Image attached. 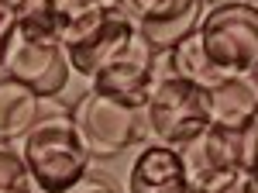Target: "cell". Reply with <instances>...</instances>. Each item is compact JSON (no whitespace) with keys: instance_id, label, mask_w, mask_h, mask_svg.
Here are the masks:
<instances>
[{"instance_id":"13","label":"cell","mask_w":258,"mask_h":193,"mask_svg":"<svg viewBox=\"0 0 258 193\" xmlns=\"http://www.w3.org/2000/svg\"><path fill=\"white\" fill-rule=\"evenodd\" d=\"M52 14H55V28H59L62 49H76L107 21V7H100L97 0H52Z\"/></svg>"},{"instance_id":"28","label":"cell","mask_w":258,"mask_h":193,"mask_svg":"<svg viewBox=\"0 0 258 193\" xmlns=\"http://www.w3.org/2000/svg\"><path fill=\"white\" fill-rule=\"evenodd\" d=\"M255 76H258V73H255Z\"/></svg>"},{"instance_id":"23","label":"cell","mask_w":258,"mask_h":193,"mask_svg":"<svg viewBox=\"0 0 258 193\" xmlns=\"http://www.w3.org/2000/svg\"><path fill=\"white\" fill-rule=\"evenodd\" d=\"M100 7H107V11H114V7H120V0H97Z\"/></svg>"},{"instance_id":"14","label":"cell","mask_w":258,"mask_h":193,"mask_svg":"<svg viewBox=\"0 0 258 193\" xmlns=\"http://www.w3.org/2000/svg\"><path fill=\"white\" fill-rule=\"evenodd\" d=\"M172 59H176V76L189 79V83H197L203 90H214L217 83H224V79L217 76V69L210 66L207 52H203L200 35H189L186 41H179L176 49H172Z\"/></svg>"},{"instance_id":"3","label":"cell","mask_w":258,"mask_h":193,"mask_svg":"<svg viewBox=\"0 0 258 193\" xmlns=\"http://www.w3.org/2000/svg\"><path fill=\"white\" fill-rule=\"evenodd\" d=\"M141 114L155 141L186 149L210 128V90L182 76H162L152 83Z\"/></svg>"},{"instance_id":"18","label":"cell","mask_w":258,"mask_h":193,"mask_svg":"<svg viewBox=\"0 0 258 193\" xmlns=\"http://www.w3.org/2000/svg\"><path fill=\"white\" fill-rule=\"evenodd\" d=\"M182 4H189V0H120V7H124V11H127L135 21L155 18V14H165V11L182 7Z\"/></svg>"},{"instance_id":"7","label":"cell","mask_w":258,"mask_h":193,"mask_svg":"<svg viewBox=\"0 0 258 193\" xmlns=\"http://www.w3.org/2000/svg\"><path fill=\"white\" fill-rule=\"evenodd\" d=\"M127 193H193L186 159L172 145H145L127 173Z\"/></svg>"},{"instance_id":"1","label":"cell","mask_w":258,"mask_h":193,"mask_svg":"<svg viewBox=\"0 0 258 193\" xmlns=\"http://www.w3.org/2000/svg\"><path fill=\"white\" fill-rule=\"evenodd\" d=\"M31 183L45 193H69L86 179L93 155L86 152L73 114H41L38 124L18 141Z\"/></svg>"},{"instance_id":"15","label":"cell","mask_w":258,"mask_h":193,"mask_svg":"<svg viewBox=\"0 0 258 193\" xmlns=\"http://www.w3.org/2000/svg\"><path fill=\"white\" fill-rule=\"evenodd\" d=\"M18 35L28 41H41V45H62L59 28H55V14H52V0H24L21 4Z\"/></svg>"},{"instance_id":"8","label":"cell","mask_w":258,"mask_h":193,"mask_svg":"<svg viewBox=\"0 0 258 193\" xmlns=\"http://www.w3.org/2000/svg\"><path fill=\"white\" fill-rule=\"evenodd\" d=\"M135 35H138L135 18H131L124 7H114V11L107 14V21H103V24H100L83 45H76V49L66 52V56H69V66H73V73L83 76V79H93L110 59H117L120 52L135 41Z\"/></svg>"},{"instance_id":"26","label":"cell","mask_w":258,"mask_h":193,"mask_svg":"<svg viewBox=\"0 0 258 193\" xmlns=\"http://www.w3.org/2000/svg\"><path fill=\"white\" fill-rule=\"evenodd\" d=\"M255 193H258V179H255Z\"/></svg>"},{"instance_id":"17","label":"cell","mask_w":258,"mask_h":193,"mask_svg":"<svg viewBox=\"0 0 258 193\" xmlns=\"http://www.w3.org/2000/svg\"><path fill=\"white\" fill-rule=\"evenodd\" d=\"M0 190H31V176L14 141H0Z\"/></svg>"},{"instance_id":"16","label":"cell","mask_w":258,"mask_h":193,"mask_svg":"<svg viewBox=\"0 0 258 193\" xmlns=\"http://www.w3.org/2000/svg\"><path fill=\"white\" fill-rule=\"evenodd\" d=\"M193 193H255V176L244 166L210 169V173L193 176Z\"/></svg>"},{"instance_id":"27","label":"cell","mask_w":258,"mask_h":193,"mask_svg":"<svg viewBox=\"0 0 258 193\" xmlns=\"http://www.w3.org/2000/svg\"><path fill=\"white\" fill-rule=\"evenodd\" d=\"M251 4H255V0H251Z\"/></svg>"},{"instance_id":"6","label":"cell","mask_w":258,"mask_h":193,"mask_svg":"<svg viewBox=\"0 0 258 193\" xmlns=\"http://www.w3.org/2000/svg\"><path fill=\"white\" fill-rule=\"evenodd\" d=\"M4 69H7V76L28 83L38 96H59L73 79V66L62 45H41V41H28L21 35H14L11 41Z\"/></svg>"},{"instance_id":"19","label":"cell","mask_w":258,"mask_h":193,"mask_svg":"<svg viewBox=\"0 0 258 193\" xmlns=\"http://www.w3.org/2000/svg\"><path fill=\"white\" fill-rule=\"evenodd\" d=\"M241 166L258 179V114H255V121L241 131Z\"/></svg>"},{"instance_id":"5","label":"cell","mask_w":258,"mask_h":193,"mask_svg":"<svg viewBox=\"0 0 258 193\" xmlns=\"http://www.w3.org/2000/svg\"><path fill=\"white\" fill-rule=\"evenodd\" d=\"M152 83H155V52L141 35H135V41L117 59H110L97 76L90 79V90L141 111Z\"/></svg>"},{"instance_id":"21","label":"cell","mask_w":258,"mask_h":193,"mask_svg":"<svg viewBox=\"0 0 258 193\" xmlns=\"http://www.w3.org/2000/svg\"><path fill=\"white\" fill-rule=\"evenodd\" d=\"M69 193H117V190H114L110 183H103V179H90V176H86V179L76 183Z\"/></svg>"},{"instance_id":"11","label":"cell","mask_w":258,"mask_h":193,"mask_svg":"<svg viewBox=\"0 0 258 193\" xmlns=\"http://www.w3.org/2000/svg\"><path fill=\"white\" fill-rule=\"evenodd\" d=\"M258 114L255 79H224L210 90V124L214 128H248Z\"/></svg>"},{"instance_id":"12","label":"cell","mask_w":258,"mask_h":193,"mask_svg":"<svg viewBox=\"0 0 258 193\" xmlns=\"http://www.w3.org/2000/svg\"><path fill=\"white\" fill-rule=\"evenodd\" d=\"M41 117V96L21 83L7 76L0 79V141H21Z\"/></svg>"},{"instance_id":"22","label":"cell","mask_w":258,"mask_h":193,"mask_svg":"<svg viewBox=\"0 0 258 193\" xmlns=\"http://www.w3.org/2000/svg\"><path fill=\"white\" fill-rule=\"evenodd\" d=\"M24 0H0V11H21Z\"/></svg>"},{"instance_id":"4","label":"cell","mask_w":258,"mask_h":193,"mask_svg":"<svg viewBox=\"0 0 258 193\" xmlns=\"http://www.w3.org/2000/svg\"><path fill=\"white\" fill-rule=\"evenodd\" d=\"M69 114H73V124H76L83 145L93 159H114V155L127 152L138 141L141 117H145L138 107L100 96L93 90L83 93Z\"/></svg>"},{"instance_id":"9","label":"cell","mask_w":258,"mask_h":193,"mask_svg":"<svg viewBox=\"0 0 258 193\" xmlns=\"http://www.w3.org/2000/svg\"><path fill=\"white\" fill-rule=\"evenodd\" d=\"M244 131V128H241ZM241 131L234 128H207L200 138H193L186 149H179L186 159L189 179L210 169H227V166H241Z\"/></svg>"},{"instance_id":"2","label":"cell","mask_w":258,"mask_h":193,"mask_svg":"<svg viewBox=\"0 0 258 193\" xmlns=\"http://www.w3.org/2000/svg\"><path fill=\"white\" fill-rule=\"evenodd\" d=\"M197 35L220 79H251L258 73V4L231 0L210 7Z\"/></svg>"},{"instance_id":"10","label":"cell","mask_w":258,"mask_h":193,"mask_svg":"<svg viewBox=\"0 0 258 193\" xmlns=\"http://www.w3.org/2000/svg\"><path fill=\"white\" fill-rule=\"evenodd\" d=\"M203 18H207L203 0H189L182 7H172L165 14H155V18H141L135 24H138V35L152 45V52H169L189 35H197Z\"/></svg>"},{"instance_id":"20","label":"cell","mask_w":258,"mask_h":193,"mask_svg":"<svg viewBox=\"0 0 258 193\" xmlns=\"http://www.w3.org/2000/svg\"><path fill=\"white\" fill-rule=\"evenodd\" d=\"M18 35V11H0V69L7 62V49Z\"/></svg>"},{"instance_id":"25","label":"cell","mask_w":258,"mask_h":193,"mask_svg":"<svg viewBox=\"0 0 258 193\" xmlns=\"http://www.w3.org/2000/svg\"><path fill=\"white\" fill-rule=\"evenodd\" d=\"M0 193H31V190H0Z\"/></svg>"},{"instance_id":"24","label":"cell","mask_w":258,"mask_h":193,"mask_svg":"<svg viewBox=\"0 0 258 193\" xmlns=\"http://www.w3.org/2000/svg\"><path fill=\"white\" fill-rule=\"evenodd\" d=\"M203 4H210V7H220V4H231V0H203Z\"/></svg>"}]
</instances>
